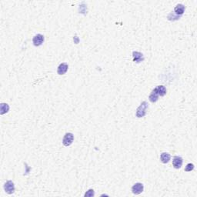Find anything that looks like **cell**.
I'll use <instances>...</instances> for the list:
<instances>
[{"mask_svg":"<svg viewBox=\"0 0 197 197\" xmlns=\"http://www.w3.org/2000/svg\"><path fill=\"white\" fill-rule=\"evenodd\" d=\"M148 108H149V106H148L147 102H146V101L142 102L140 106L136 109V117H138V118H143V117H144L146 115Z\"/></svg>","mask_w":197,"mask_h":197,"instance_id":"obj_1","label":"cell"},{"mask_svg":"<svg viewBox=\"0 0 197 197\" xmlns=\"http://www.w3.org/2000/svg\"><path fill=\"white\" fill-rule=\"evenodd\" d=\"M73 140H74L73 134L71 133V132H67L64 136L63 139H62V144L65 146H69L73 143Z\"/></svg>","mask_w":197,"mask_h":197,"instance_id":"obj_2","label":"cell"},{"mask_svg":"<svg viewBox=\"0 0 197 197\" xmlns=\"http://www.w3.org/2000/svg\"><path fill=\"white\" fill-rule=\"evenodd\" d=\"M144 190V186H143V183H137L134 184L132 187V193L135 194V195H139L142 193Z\"/></svg>","mask_w":197,"mask_h":197,"instance_id":"obj_3","label":"cell"},{"mask_svg":"<svg viewBox=\"0 0 197 197\" xmlns=\"http://www.w3.org/2000/svg\"><path fill=\"white\" fill-rule=\"evenodd\" d=\"M4 189L8 194H12L15 192V185L11 180L7 181L4 185Z\"/></svg>","mask_w":197,"mask_h":197,"instance_id":"obj_4","label":"cell"},{"mask_svg":"<svg viewBox=\"0 0 197 197\" xmlns=\"http://www.w3.org/2000/svg\"><path fill=\"white\" fill-rule=\"evenodd\" d=\"M43 42H44V36L42 34L36 35L32 39V43L35 46H39L43 44Z\"/></svg>","mask_w":197,"mask_h":197,"instance_id":"obj_5","label":"cell"},{"mask_svg":"<svg viewBox=\"0 0 197 197\" xmlns=\"http://www.w3.org/2000/svg\"><path fill=\"white\" fill-rule=\"evenodd\" d=\"M69 66L68 64L66 63V62H62L58 66V69H57V73L59 75H64L65 73L68 71Z\"/></svg>","mask_w":197,"mask_h":197,"instance_id":"obj_6","label":"cell"},{"mask_svg":"<svg viewBox=\"0 0 197 197\" xmlns=\"http://www.w3.org/2000/svg\"><path fill=\"white\" fill-rule=\"evenodd\" d=\"M132 57H133V61L135 62H137V63H139V62L144 60V56H143V53H141L139 52L134 51L132 52Z\"/></svg>","mask_w":197,"mask_h":197,"instance_id":"obj_7","label":"cell"},{"mask_svg":"<svg viewBox=\"0 0 197 197\" xmlns=\"http://www.w3.org/2000/svg\"><path fill=\"white\" fill-rule=\"evenodd\" d=\"M172 165L175 169H180L183 165V159L180 157H175L172 159Z\"/></svg>","mask_w":197,"mask_h":197,"instance_id":"obj_8","label":"cell"},{"mask_svg":"<svg viewBox=\"0 0 197 197\" xmlns=\"http://www.w3.org/2000/svg\"><path fill=\"white\" fill-rule=\"evenodd\" d=\"M185 9H186V8H185V6H184L183 5H182V4L176 5V6L175 7V9H174L175 14L178 16H181L184 13V12H185Z\"/></svg>","mask_w":197,"mask_h":197,"instance_id":"obj_9","label":"cell"},{"mask_svg":"<svg viewBox=\"0 0 197 197\" xmlns=\"http://www.w3.org/2000/svg\"><path fill=\"white\" fill-rule=\"evenodd\" d=\"M149 100H150L151 102H156L158 101L159 94L157 93V90L156 88L152 91V93H151V94L150 95V97H149Z\"/></svg>","mask_w":197,"mask_h":197,"instance_id":"obj_10","label":"cell"},{"mask_svg":"<svg viewBox=\"0 0 197 197\" xmlns=\"http://www.w3.org/2000/svg\"><path fill=\"white\" fill-rule=\"evenodd\" d=\"M170 159H171V156L169 154L168 152H163L160 156V160L161 162L164 164H166L170 162Z\"/></svg>","mask_w":197,"mask_h":197,"instance_id":"obj_11","label":"cell"},{"mask_svg":"<svg viewBox=\"0 0 197 197\" xmlns=\"http://www.w3.org/2000/svg\"><path fill=\"white\" fill-rule=\"evenodd\" d=\"M9 110V106L7 103H1L0 105V114L4 115L7 113Z\"/></svg>","mask_w":197,"mask_h":197,"instance_id":"obj_12","label":"cell"},{"mask_svg":"<svg viewBox=\"0 0 197 197\" xmlns=\"http://www.w3.org/2000/svg\"><path fill=\"white\" fill-rule=\"evenodd\" d=\"M156 89H157L159 95L164 96L166 94V89L164 86H158L157 87H156Z\"/></svg>","mask_w":197,"mask_h":197,"instance_id":"obj_13","label":"cell"},{"mask_svg":"<svg viewBox=\"0 0 197 197\" xmlns=\"http://www.w3.org/2000/svg\"><path fill=\"white\" fill-rule=\"evenodd\" d=\"M193 170H194V165L193 163H189L185 168V171H186V172H191Z\"/></svg>","mask_w":197,"mask_h":197,"instance_id":"obj_14","label":"cell"},{"mask_svg":"<svg viewBox=\"0 0 197 197\" xmlns=\"http://www.w3.org/2000/svg\"><path fill=\"white\" fill-rule=\"evenodd\" d=\"M94 195H95V193H94V190L92 189H89V190L85 193V196L86 197H92Z\"/></svg>","mask_w":197,"mask_h":197,"instance_id":"obj_15","label":"cell"},{"mask_svg":"<svg viewBox=\"0 0 197 197\" xmlns=\"http://www.w3.org/2000/svg\"><path fill=\"white\" fill-rule=\"evenodd\" d=\"M172 17L174 18V19H173V21H174V20H178V19H179V18H180V16H176V15L175 16L174 13H172V12H171V13H170V15L168 16V19L170 20V19H172Z\"/></svg>","mask_w":197,"mask_h":197,"instance_id":"obj_16","label":"cell"}]
</instances>
